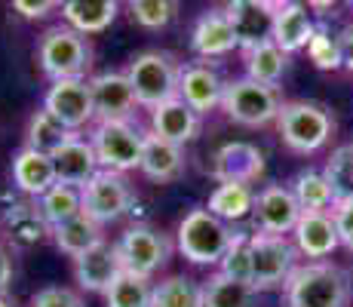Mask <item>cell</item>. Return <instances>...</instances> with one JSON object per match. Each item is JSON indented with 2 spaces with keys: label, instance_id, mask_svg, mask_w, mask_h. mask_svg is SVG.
Listing matches in <instances>:
<instances>
[{
  "label": "cell",
  "instance_id": "obj_1",
  "mask_svg": "<svg viewBox=\"0 0 353 307\" xmlns=\"http://www.w3.org/2000/svg\"><path fill=\"white\" fill-rule=\"evenodd\" d=\"M350 295V277L332 261L298 264L286 283L289 307H347Z\"/></svg>",
  "mask_w": 353,
  "mask_h": 307
},
{
  "label": "cell",
  "instance_id": "obj_2",
  "mask_svg": "<svg viewBox=\"0 0 353 307\" xmlns=\"http://www.w3.org/2000/svg\"><path fill=\"white\" fill-rule=\"evenodd\" d=\"M40 71L56 80H86V71L92 65V46L83 34L71 31L68 25L50 28L37 43Z\"/></svg>",
  "mask_w": 353,
  "mask_h": 307
},
{
  "label": "cell",
  "instance_id": "obj_3",
  "mask_svg": "<svg viewBox=\"0 0 353 307\" xmlns=\"http://www.w3.org/2000/svg\"><path fill=\"white\" fill-rule=\"evenodd\" d=\"M126 77L132 83L135 101L141 108H157L169 99H179V83H181V68L169 52L160 50H145L132 56L126 68Z\"/></svg>",
  "mask_w": 353,
  "mask_h": 307
},
{
  "label": "cell",
  "instance_id": "obj_4",
  "mask_svg": "<svg viewBox=\"0 0 353 307\" xmlns=\"http://www.w3.org/2000/svg\"><path fill=\"white\" fill-rule=\"evenodd\" d=\"M230 240H234V228L209 209H191L181 218L175 234L179 252L191 264H221Z\"/></svg>",
  "mask_w": 353,
  "mask_h": 307
},
{
  "label": "cell",
  "instance_id": "obj_5",
  "mask_svg": "<svg viewBox=\"0 0 353 307\" xmlns=\"http://www.w3.org/2000/svg\"><path fill=\"white\" fill-rule=\"evenodd\" d=\"M92 151L99 157V166L108 172H129L139 169L141 148H145V132L132 120H105L96 123L90 135Z\"/></svg>",
  "mask_w": 353,
  "mask_h": 307
},
{
  "label": "cell",
  "instance_id": "obj_6",
  "mask_svg": "<svg viewBox=\"0 0 353 307\" xmlns=\"http://www.w3.org/2000/svg\"><path fill=\"white\" fill-rule=\"evenodd\" d=\"M276 129H280L283 141L298 154H314L329 141L332 129V114L320 105L310 101H283L280 117H276Z\"/></svg>",
  "mask_w": 353,
  "mask_h": 307
},
{
  "label": "cell",
  "instance_id": "obj_7",
  "mask_svg": "<svg viewBox=\"0 0 353 307\" xmlns=\"http://www.w3.org/2000/svg\"><path fill=\"white\" fill-rule=\"evenodd\" d=\"M280 92L276 86L255 83L249 77L230 80L225 83V95H221V111L228 120L240 123V126H268L270 120L280 117Z\"/></svg>",
  "mask_w": 353,
  "mask_h": 307
},
{
  "label": "cell",
  "instance_id": "obj_8",
  "mask_svg": "<svg viewBox=\"0 0 353 307\" xmlns=\"http://www.w3.org/2000/svg\"><path fill=\"white\" fill-rule=\"evenodd\" d=\"M298 268V249L286 237L252 234V289H286L289 277Z\"/></svg>",
  "mask_w": 353,
  "mask_h": 307
},
{
  "label": "cell",
  "instance_id": "obj_9",
  "mask_svg": "<svg viewBox=\"0 0 353 307\" xmlns=\"http://www.w3.org/2000/svg\"><path fill=\"white\" fill-rule=\"evenodd\" d=\"M114 249H117L123 270L139 274V277H151L169 261V255H172V240H169L163 230H154V228H148V224H135V228H129L126 234L114 243Z\"/></svg>",
  "mask_w": 353,
  "mask_h": 307
},
{
  "label": "cell",
  "instance_id": "obj_10",
  "mask_svg": "<svg viewBox=\"0 0 353 307\" xmlns=\"http://www.w3.org/2000/svg\"><path fill=\"white\" fill-rule=\"evenodd\" d=\"M80 197H83V212L99 224H111L117 218L129 215V209L135 203L129 181L120 172H108V169H101L96 179L80 190Z\"/></svg>",
  "mask_w": 353,
  "mask_h": 307
},
{
  "label": "cell",
  "instance_id": "obj_11",
  "mask_svg": "<svg viewBox=\"0 0 353 307\" xmlns=\"http://www.w3.org/2000/svg\"><path fill=\"white\" fill-rule=\"evenodd\" d=\"M258 230L261 234H274V237H286L298 228L301 221V206H298L295 194L286 184H268L264 190L255 194V209H252Z\"/></svg>",
  "mask_w": 353,
  "mask_h": 307
},
{
  "label": "cell",
  "instance_id": "obj_12",
  "mask_svg": "<svg viewBox=\"0 0 353 307\" xmlns=\"http://www.w3.org/2000/svg\"><path fill=\"white\" fill-rule=\"evenodd\" d=\"M43 108L56 120H62L71 132H77L86 123L96 120L90 80H56V83L50 86V92H46Z\"/></svg>",
  "mask_w": 353,
  "mask_h": 307
},
{
  "label": "cell",
  "instance_id": "obj_13",
  "mask_svg": "<svg viewBox=\"0 0 353 307\" xmlns=\"http://www.w3.org/2000/svg\"><path fill=\"white\" fill-rule=\"evenodd\" d=\"M225 16L243 50H252L274 34L276 3H270V0H234L225 6Z\"/></svg>",
  "mask_w": 353,
  "mask_h": 307
},
{
  "label": "cell",
  "instance_id": "obj_14",
  "mask_svg": "<svg viewBox=\"0 0 353 307\" xmlns=\"http://www.w3.org/2000/svg\"><path fill=\"white\" fill-rule=\"evenodd\" d=\"M92 90V108H96V120H129L132 108L139 105L129 83L126 71H101L90 80Z\"/></svg>",
  "mask_w": 353,
  "mask_h": 307
},
{
  "label": "cell",
  "instance_id": "obj_15",
  "mask_svg": "<svg viewBox=\"0 0 353 307\" xmlns=\"http://www.w3.org/2000/svg\"><path fill=\"white\" fill-rule=\"evenodd\" d=\"M221 95H225V80L215 68L206 61H194V65L181 68V83H179V99L185 101L191 111L209 114L221 108Z\"/></svg>",
  "mask_w": 353,
  "mask_h": 307
},
{
  "label": "cell",
  "instance_id": "obj_16",
  "mask_svg": "<svg viewBox=\"0 0 353 307\" xmlns=\"http://www.w3.org/2000/svg\"><path fill=\"white\" fill-rule=\"evenodd\" d=\"M120 274H123V264H120V255L111 243H99L80 258H74V279L86 292H101L105 295L117 283Z\"/></svg>",
  "mask_w": 353,
  "mask_h": 307
},
{
  "label": "cell",
  "instance_id": "obj_17",
  "mask_svg": "<svg viewBox=\"0 0 353 307\" xmlns=\"http://www.w3.org/2000/svg\"><path fill=\"white\" fill-rule=\"evenodd\" d=\"M52 166H56L59 184H71V188H77V190H83L86 184L101 172L99 157L92 151V141L83 139L80 132L52 154Z\"/></svg>",
  "mask_w": 353,
  "mask_h": 307
},
{
  "label": "cell",
  "instance_id": "obj_18",
  "mask_svg": "<svg viewBox=\"0 0 353 307\" xmlns=\"http://www.w3.org/2000/svg\"><path fill=\"white\" fill-rule=\"evenodd\" d=\"M264 172V154L249 141H230L212 160V179L219 184L236 181V184H252Z\"/></svg>",
  "mask_w": 353,
  "mask_h": 307
},
{
  "label": "cell",
  "instance_id": "obj_19",
  "mask_svg": "<svg viewBox=\"0 0 353 307\" xmlns=\"http://www.w3.org/2000/svg\"><path fill=\"white\" fill-rule=\"evenodd\" d=\"M236 46H240V40H236L228 16L221 10H209L196 19L191 31V50L200 59H221L228 52H234Z\"/></svg>",
  "mask_w": 353,
  "mask_h": 307
},
{
  "label": "cell",
  "instance_id": "obj_20",
  "mask_svg": "<svg viewBox=\"0 0 353 307\" xmlns=\"http://www.w3.org/2000/svg\"><path fill=\"white\" fill-rule=\"evenodd\" d=\"M292 237H295L298 255H307V258H314V261L329 258L332 252L341 246L335 221H332V212H304L298 228L292 230Z\"/></svg>",
  "mask_w": 353,
  "mask_h": 307
},
{
  "label": "cell",
  "instance_id": "obj_21",
  "mask_svg": "<svg viewBox=\"0 0 353 307\" xmlns=\"http://www.w3.org/2000/svg\"><path fill=\"white\" fill-rule=\"evenodd\" d=\"M314 31H316V25L304 3H276L270 40H274L286 56H292V52H298V50H307Z\"/></svg>",
  "mask_w": 353,
  "mask_h": 307
},
{
  "label": "cell",
  "instance_id": "obj_22",
  "mask_svg": "<svg viewBox=\"0 0 353 307\" xmlns=\"http://www.w3.org/2000/svg\"><path fill=\"white\" fill-rule=\"evenodd\" d=\"M139 169L157 184L175 181L185 172V148L172 145V141L160 139V135H154V132H145V148H141Z\"/></svg>",
  "mask_w": 353,
  "mask_h": 307
},
{
  "label": "cell",
  "instance_id": "obj_23",
  "mask_svg": "<svg viewBox=\"0 0 353 307\" xmlns=\"http://www.w3.org/2000/svg\"><path fill=\"white\" fill-rule=\"evenodd\" d=\"M151 132L185 148L200 132V114L191 111L181 99H169L151 111Z\"/></svg>",
  "mask_w": 353,
  "mask_h": 307
},
{
  "label": "cell",
  "instance_id": "obj_24",
  "mask_svg": "<svg viewBox=\"0 0 353 307\" xmlns=\"http://www.w3.org/2000/svg\"><path fill=\"white\" fill-rule=\"evenodd\" d=\"M12 184H16L22 194L28 197H43L52 184H59L56 179V166H52V157L37 154L31 148H22L12 157Z\"/></svg>",
  "mask_w": 353,
  "mask_h": 307
},
{
  "label": "cell",
  "instance_id": "obj_25",
  "mask_svg": "<svg viewBox=\"0 0 353 307\" xmlns=\"http://www.w3.org/2000/svg\"><path fill=\"white\" fill-rule=\"evenodd\" d=\"M117 0H68L62 3V19L77 34H99L117 19Z\"/></svg>",
  "mask_w": 353,
  "mask_h": 307
},
{
  "label": "cell",
  "instance_id": "obj_26",
  "mask_svg": "<svg viewBox=\"0 0 353 307\" xmlns=\"http://www.w3.org/2000/svg\"><path fill=\"white\" fill-rule=\"evenodd\" d=\"M52 240H56V246L65 252L68 258H80L83 252H90L92 246L105 243V234H101V224L92 221L86 212L68 218L65 224H56V228L50 230Z\"/></svg>",
  "mask_w": 353,
  "mask_h": 307
},
{
  "label": "cell",
  "instance_id": "obj_27",
  "mask_svg": "<svg viewBox=\"0 0 353 307\" xmlns=\"http://www.w3.org/2000/svg\"><path fill=\"white\" fill-rule=\"evenodd\" d=\"M3 230L10 237L12 246L19 249H31L50 234V224L43 221V215L37 212V206H28V203H12L3 212Z\"/></svg>",
  "mask_w": 353,
  "mask_h": 307
},
{
  "label": "cell",
  "instance_id": "obj_28",
  "mask_svg": "<svg viewBox=\"0 0 353 307\" xmlns=\"http://www.w3.org/2000/svg\"><path fill=\"white\" fill-rule=\"evenodd\" d=\"M74 135L77 132H71L62 120H56L46 108H40V111L28 120V129H25V148L52 157L62 145H68Z\"/></svg>",
  "mask_w": 353,
  "mask_h": 307
},
{
  "label": "cell",
  "instance_id": "obj_29",
  "mask_svg": "<svg viewBox=\"0 0 353 307\" xmlns=\"http://www.w3.org/2000/svg\"><path fill=\"white\" fill-rule=\"evenodd\" d=\"M289 68V56L274 43V40H264V43L246 50V77L264 86H276L283 80Z\"/></svg>",
  "mask_w": 353,
  "mask_h": 307
},
{
  "label": "cell",
  "instance_id": "obj_30",
  "mask_svg": "<svg viewBox=\"0 0 353 307\" xmlns=\"http://www.w3.org/2000/svg\"><path fill=\"white\" fill-rule=\"evenodd\" d=\"M209 212L219 215L221 221H243L246 215H252L255 209V194L249 184H236V181H228V184H219L209 197Z\"/></svg>",
  "mask_w": 353,
  "mask_h": 307
},
{
  "label": "cell",
  "instance_id": "obj_31",
  "mask_svg": "<svg viewBox=\"0 0 353 307\" xmlns=\"http://www.w3.org/2000/svg\"><path fill=\"white\" fill-rule=\"evenodd\" d=\"M292 194H295L301 212H332V206L338 203L329 179L323 172H316V169L298 172L295 181H292Z\"/></svg>",
  "mask_w": 353,
  "mask_h": 307
},
{
  "label": "cell",
  "instance_id": "obj_32",
  "mask_svg": "<svg viewBox=\"0 0 353 307\" xmlns=\"http://www.w3.org/2000/svg\"><path fill=\"white\" fill-rule=\"evenodd\" d=\"M34 206H37V212L43 215V221L50 224V230H52L56 224H65L68 218L83 212V197H80V190L71 188V184H52L43 197L34 200Z\"/></svg>",
  "mask_w": 353,
  "mask_h": 307
},
{
  "label": "cell",
  "instance_id": "obj_33",
  "mask_svg": "<svg viewBox=\"0 0 353 307\" xmlns=\"http://www.w3.org/2000/svg\"><path fill=\"white\" fill-rule=\"evenodd\" d=\"M151 307H203V283H196L185 274L160 279L154 286Z\"/></svg>",
  "mask_w": 353,
  "mask_h": 307
},
{
  "label": "cell",
  "instance_id": "obj_34",
  "mask_svg": "<svg viewBox=\"0 0 353 307\" xmlns=\"http://www.w3.org/2000/svg\"><path fill=\"white\" fill-rule=\"evenodd\" d=\"M252 286L225 274H212L203 283V307H252Z\"/></svg>",
  "mask_w": 353,
  "mask_h": 307
},
{
  "label": "cell",
  "instance_id": "obj_35",
  "mask_svg": "<svg viewBox=\"0 0 353 307\" xmlns=\"http://www.w3.org/2000/svg\"><path fill=\"white\" fill-rule=\"evenodd\" d=\"M151 295H154L151 279L123 270L117 277V283L105 292V301L108 307H151Z\"/></svg>",
  "mask_w": 353,
  "mask_h": 307
},
{
  "label": "cell",
  "instance_id": "obj_36",
  "mask_svg": "<svg viewBox=\"0 0 353 307\" xmlns=\"http://www.w3.org/2000/svg\"><path fill=\"white\" fill-rule=\"evenodd\" d=\"M219 274L252 286V234L249 230H234V240L221 258Z\"/></svg>",
  "mask_w": 353,
  "mask_h": 307
},
{
  "label": "cell",
  "instance_id": "obj_37",
  "mask_svg": "<svg viewBox=\"0 0 353 307\" xmlns=\"http://www.w3.org/2000/svg\"><path fill=\"white\" fill-rule=\"evenodd\" d=\"M323 175L335 190V200H353V141L332 151Z\"/></svg>",
  "mask_w": 353,
  "mask_h": 307
},
{
  "label": "cell",
  "instance_id": "obj_38",
  "mask_svg": "<svg viewBox=\"0 0 353 307\" xmlns=\"http://www.w3.org/2000/svg\"><path fill=\"white\" fill-rule=\"evenodd\" d=\"M307 56L320 71H338V68H344L341 37H335L325 25H316L314 37H310V43H307Z\"/></svg>",
  "mask_w": 353,
  "mask_h": 307
},
{
  "label": "cell",
  "instance_id": "obj_39",
  "mask_svg": "<svg viewBox=\"0 0 353 307\" xmlns=\"http://www.w3.org/2000/svg\"><path fill=\"white\" fill-rule=\"evenodd\" d=\"M129 12L141 28H166L179 12V3L175 0H132Z\"/></svg>",
  "mask_w": 353,
  "mask_h": 307
},
{
  "label": "cell",
  "instance_id": "obj_40",
  "mask_svg": "<svg viewBox=\"0 0 353 307\" xmlns=\"http://www.w3.org/2000/svg\"><path fill=\"white\" fill-rule=\"evenodd\" d=\"M31 307H86L80 292L68 289V286H46L31 298Z\"/></svg>",
  "mask_w": 353,
  "mask_h": 307
},
{
  "label": "cell",
  "instance_id": "obj_41",
  "mask_svg": "<svg viewBox=\"0 0 353 307\" xmlns=\"http://www.w3.org/2000/svg\"><path fill=\"white\" fill-rule=\"evenodd\" d=\"M332 221H335L338 240L353 252V200H338L332 206Z\"/></svg>",
  "mask_w": 353,
  "mask_h": 307
},
{
  "label": "cell",
  "instance_id": "obj_42",
  "mask_svg": "<svg viewBox=\"0 0 353 307\" xmlns=\"http://www.w3.org/2000/svg\"><path fill=\"white\" fill-rule=\"evenodd\" d=\"M12 10H16L19 16H25V19H43V16H50V12L56 10V3H50V0H16Z\"/></svg>",
  "mask_w": 353,
  "mask_h": 307
},
{
  "label": "cell",
  "instance_id": "obj_43",
  "mask_svg": "<svg viewBox=\"0 0 353 307\" xmlns=\"http://www.w3.org/2000/svg\"><path fill=\"white\" fill-rule=\"evenodd\" d=\"M10 283H12V258H10V252L0 246V295H6Z\"/></svg>",
  "mask_w": 353,
  "mask_h": 307
},
{
  "label": "cell",
  "instance_id": "obj_44",
  "mask_svg": "<svg viewBox=\"0 0 353 307\" xmlns=\"http://www.w3.org/2000/svg\"><path fill=\"white\" fill-rule=\"evenodd\" d=\"M338 37H341V56H344V68H347V71H353V25H347V28H344L341 34H338Z\"/></svg>",
  "mask_w": 353,
  "mask_h": 307
},
{
  "label": "cell",
  "instance_id": "obj_45",
  "mask_svg": "<svg viewBox=\"0 0 353 307\" xmlns=\"http://www.w3.org/2000/svg\"><path fill=\"white\" fill-rule=\"evenodd\" d=\"M0 307H16V304H12V301H10V298H6V295H0Z\"/></svg>",
  "mask_w": 353,
  "mask_h": 307
}]
</instances>
